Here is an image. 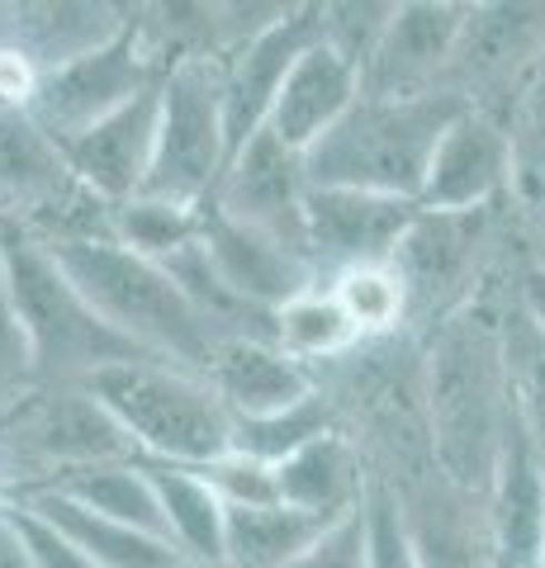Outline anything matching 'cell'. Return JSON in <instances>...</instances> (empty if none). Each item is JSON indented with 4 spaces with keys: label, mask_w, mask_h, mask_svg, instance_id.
I'll return each mask as SVG.
<instances>
[{
    "label": "cell",
    "mask_w": 545,
    "mask_h": 568,
    "mask_svg": "<svg viewBox=\"0 0 545 568\" xmlns=\"http://www.w3.org/2000/svg\"><path fill=\"white\" fill-rule=\"evenodd\" d=\"M503 298L488 290L470 308L451 313L446 323L417 336L427 446L446 484L470 497L488 493L507 417H513L503 355Z\"/></svg>",
    "instance_id": "cell-1"
},
{
    "label": "cell",
    "mask_w": 545,
    "mask_h": 568,
    "mask_svg": "<svg viewBox=\"0 0 545 568\" xmlns=\"http://www.w3.org/2000/svg\"><path fill=\"white\" fill-rule=\"evenodd\" d=\"M470 104L461 95H361L351 114L332 129L319 148L304 152L309 185H337V190H371L394 194V200H422L427 166L436 142L461 119Z\"/></svg>",
    "instance_id": "cell-2"
},
{
    "label": "cell",
    "mask_w": 545,
    "mask_h": 568,
    "mask_svg": "<svg viewBox=\"0 0 545 568\" xmlns=\"http://www.w3.org/2000/svg\"><path fill=\"white\" fill-rule=\"evenodd\" d=\"M67 280L85 294L104 323L119 336H129L133 346L181 369L204 375L214 361V332L200 323V313L190 308L181 284L166 275L162 261H148L129 252L119 242H43Z\"/></svg>",
    "instance_id": "cell-3"
},
{
    "label": "cell",
    "mask_w": 545,
    "mask_h": 568,
    "mask_svg": "<svg viewBox=\"0 0 545 568\" xmlns=\"http://www.w3.org/2000/svg\"><path fill=\"white\" fill-rule=\"evenodd\" d=\"M0 265H6V304L24 327L39 384H85L100 369L157 361L129 336H119L85 304L58 256L24 233H0Z\"/></svg>",
    "instance_id": "cell-4"
},
{
    "label": "cell",
    "mask_w": 545,
    "mask_h": 568,
    "mask_svg": "<svg viewBox=\"0 0 545 568\" xmlns=\"http://www.w3.org/2000/svg\"><path fill=\"white\" fill-rule=\"evenodd\" d=\"M110 413L133 450L162 465H214L233 450V417L204 375L166 361H129L81 384Z\"/></svg>",
    "instance_id": "cell-5"
},
{
    "label": "cell",
    "mask_w": 545,
    "mask_h": 568,
    "mask_svg": "<svg viewBox=\"0 0 545 568\" xmlns=\"http://www.w3.org/2000/svg\"><path fill=\"white\" fill-rule=\"evenodd\" d=\"M503 209H474V213L417 209L413 227L403 233L390 261L403 294H408V327H417V336L446 323L451 313L470 308L480 294H488Z\"/></svg>",
    "instance_id": "cell-6"
},
{
    "label": "cell",
    "mask_w": 545,
    "mask_h": 568,
    "mask_svg": "<svg viewBox=\"0 0 545 568\" xmlns=\"http://www.w3.org/2000/svg\"><path fill=\"white\" fill-rule=\"evenodd\" d=\"M223 85L219 58H181L162 77V114H157V152L143 194L171 204L204 209L228 171Z\"/></svg>",
    "instance_id": "cell-7"
},
{
    "label": "cell",
    "mask_w": 545,
    "mask_h": 568,
    "mask_svg": "<svg viewBox=\"0 0 545 568\" xmlns=\"http://www.w3.org/2000/svg\"><path fill=\"white\" fill-rule=\"evenodd\" d=\"M166 71H171V52L162 43V33L148 20V10H133L129 29L119 33L114 43L48 71L24 114L39 123L58 148H67V142L81 138L91 123L114 114L119 104H129L133 95L162 85Z\"/></svg>",
    "instance_id": "cell-8"
},
{
    "label": "cell",
    "mask_w": 545,
    "mask_h": 568,
    "mask_svg": "<svg viewBox=\"0 0 545 568\" xmlns=\"http://www.w3.org/2000/svg\"><path fill=\"white\" fill-rule=\"evenodd\" d=\"M541 58L545 6H507V0L503 6H465V29L451 52L442 91L461 95L470 110H484L503 123Z\"/></svg>",
    "instance_id": "cell-9"
},
{
    "label": "cell",
    "mask_w": 545,
    "mask_h": 568,
    "mask_svg": "<svg viewBox=\"0 0 545 568\" xmlns=\"http://www.w3.org/2000/svg\"><path fill=\"white\" fill-rule=\"evenodd\" d=\"M417 209L422 204L394 200V194L313 185L304 204V237L319 280L327 284L346 271H361V265H390Z\"/></svg>",
    "instance_id": "cell-10"
},
{
    "label": "cell",
    "mask_w": 545,
    "mask_h": 568,
    "mask_svg": "<svg viewBox=\"0 0 545 568\" xmlns=\"http://www.w3.org/2000/svg\"><path fill=\"white\" fill-rule=\"evenodd\" d=\"M323 39V6H290L271 29L219 58V85H223V129L228 152L252 142L275 110V95L285 85L290 67ZM233 162V156H228Z\"/></svg>",
    "instance_id": "cell-11"
},
{
    "label": "cell",
    "mask_w": 545,
    "mask_h": 568,
    "mask_svg": "<svg viewBox=\"0 0 545 568\" xmlns=\"http://www.w3.org/2000/svg\"><path fill=\"white\" fill-rule=\"evenodd\" d=\"M309 166L304 152L285 148L275 133L261 129L252 142H242L228 162L223 181L214 190V204L228 219L261 227V233L280 237L285 246L309 256V237H304V204H309Z\"/></svg>",
    "instance_id": "cell-12"
},
{
    "label": "cell",
    "mask_w": 545,
    "mask_h": 568,
    "mask_svg": "<svg viewBox=\"0 0 545 568\" xmlns=\"http://www.w3.org/2000/svg\"><path fill=\"white\" fill-rule=\"evenodd\" d=\"M422 209L432 213H474L513 204V142L507 129L484 114L465 110L436 142L427 185H422Z\"/></svg>",
    "instance_id": "cell-13"
},
{
    "label": "cell",
    "mask_w": 545,
    "mask_h": 568,
    "mask_svg": "<svg viewBox=\"0 0 545 568\" xmlns=\"http://www.w3.org/2000/svg\"><path fill=\"white\" fill-rule=\"evenodd\" d=\"M465 6H436V0H403L394 6V20L384 29L371 67H365V95H436L446 81L451 52L461 43Z\"/></svg>",
    "instance_id": "cell-14"
},
{
    "label": "cell",
    "mask_w": 545,
    "mask_h": 568,
    "mask_svg": "<svg viewBox=\"0 0 545 568\" xmlns=\"http://www.w3.org/2000/svg\"><path fill=\"white\" fill-rule=\"evenodd\" d=\"M200 246L228 290L256 308H266V313L285 308L290 298L313 290V284H323L304 252H294V246L261 233V227L228 219V213H219L214 204H204Z\"/></svg>",
    "instance_id": "cell-15"
},
{
    "label": "cell",
    "mask_w": 545,
    "mask_h": 568,
    "mask_svg": "<svg viewBox=\"0 0 545 568\" xmlns=\"http://www.w3.org/2000/svg\"><path fill=\"white\" fill-rule=\"evenodd\" d=\"M157 114H162V85L133 95L114 114L91 123L81 138H72L62 148L72 175L91 194H100L104 204L138 200L152 171V152H157Z\"/></svg>",
    "instance_id": "cell-16"
},
{
    "label": "cell",
    "mask_w": 545,
    "mask_h": 568,
    "mask_svg": "<svg viewBox=\"0 0 545 568\" xmlns=\"http://www.w3.org/2000/svg\"><path fill=\"white\" fill-rule=\"evenodd\" d=\"M484 517L494 536L498 564L507 568H545V465L526 436L517 413L507 417L503 450L484 493Z\"/></svg>",
    "instance_id": "cell-17"
},
{
    "label": "cell",
    "mask_w": 545,
    "mask_h": 568,
    "mask_svg": "<svg viewBox=\"0 0 545 568\" xmlns=\"http://www.w3.org/2000/svg\"><path fill=\"white\" fill-rule=\"evenodd\" d=\"M77 175L62 148L20 110H0V233H39L72 194Z\"/></svg>",
    "instance_id": "cell-18"
},
{
    "label": "cell",
    "mask_w": 545,
    "mask_h": 568,
    "mask_svg": "<svg viewBox=\"0 0 545 568\" xmlns=\"http://www.w3.org/2000/svg\"><path fill=\"white\" fill-rule=\"evenodd\" d=\"M204 379L228 407V417H271L319 394V369L294 361L290 351H280V342H266V336L219 342Z\"/></svg>",
    "instance_id": "cell-19"
},
{
    "label": "cell",
    "mask_w": 545,
    "mask_h": 568,
    "mask_svg": "<svg viewBox=\"0 0 545 568\" xmlns=\"http://www.w3.org/2000/svg\"><path fill=\"white\" fill-rule=\"evenodd\" d=\"M361 95H365L361 71L337 48H327L319 39L290 67V77L275 95V110L266 119V133H275L294 152H309L351 114V104Z\"/></svg>",
    "instance_id": "cell-20"
},
{
    "label": "cell",
    "mask_w": 545,
    "mask_h": 568,
    "mask_svg": "<svg viewBox=\"0 0 545 568\" xmlns=\"http://www.w3.org/2000/svg\"><path fill=\"white\" fill-rule=\"evenodd\" d=\"M129 6H95V0H43V6H6V43L48 77L67 62L114 43L129 29Z\"/></svg>",
    "instance_id": "cell-21"
},
{
    "label": "cell",
    "mask_w": 545,
    "mask_h": 568,
    "mask_svg": "<svg viewBox=\"0 0 545 568\" xmlns=\"http://www.w3.org/2000/svg\"><path fill=\"white\" fill-rule=\"evenodd\" d=\"M275 488H280V503L285 507H299L323 521H342L356 507H365L371 465H365L356 440L337 426V432L309 440L285 465H275Z\"/></svg>",
    "instance_id": "cell-22"
},
{
    "label": "cell",
    "mask_w": 545,
    "mask_h": 568,
    "mask_svg": "<svg viewBox=\"0 0 545 568\" xmlns=\"http://www.w3.org/2000/svg\"><path fill=\"white\" fill-rule=\"evenodd\" d=\"M14 507L43 517L48 526H58L67 540H72L85 559H95L100 568H181V549L162 536H148V530H133L124 521H110L100 511L72 503V497L52 493V488H20L10 493Z\"/></svg>",
    "instance_id": "cell-23"
},
{
    "label": "cell",
    "mask_w": 545,
    "mask_h": 568,
    "mask_svg": "<svg viewBox=\"0 0 545 568\" xmlns=\"http://www.w3.org/2000/svg\"><path fill=\"white\" fill-rule=\"evenodd\" d=\"M143 469L152 478V493H157V503H162L166 536L175 549H181V559L195 564V568H223L228 507L219 503V493L209 488V478L200 469H185V465H162V459H143Z\"/></svg>",
    "instance_id": "cell-24"
},
{
    "label": "cell",
    "mask_w": 545,
    "mask_h": 568,
    "mask_svg": "<svg viewBox=\"0 0 545 568\" xmlns=\"http://www.w3.org/2000/svg\"><path fill=\"white\" fill-rule=\"evenodd\" d=\"M39 488H52L72 503L100 511L110 521H124L133 530H148V536H166V521H162V503L152 493V478L143 469V459H104V465H85V469H67L58 478H48Z\"/></svg>",
    "instance_id": "cell-25"
},
{
    "label": "cell",
    "mask_w": 545,
    "mask_h": 568,
    "mask_svg": "<svg viewBox=\"0 0 545 568\" xmlns=\"http://www.w3.org/2000/svg\"><path fill=\"white\" fill-rule=\"evenodd\" d=\"M332 521L309 517L299 507H228L223 530V568H290Z\"/></svg>",
    "instance_id": "cell-26"
},
{
    "label": "cell",
    "mask_w": 545,
    "mask_h": 568,
    "mask_svg": "<svg viewBox=\"0 0 545 568\" xmlns=\"http://www.w3.org/2000/svg\"><path fill=\"white\" fill-rule=\"evenodd\" d=\"M275 342H280V351H290L294 361H304L309 369H327V365H337L342 355L365 346L327 284H313V290L290 298L285 308H275Z\"/></svg>",
    "instance_id": "cell-27"
},
{
    "label": "cell",
    "mask_w": 545,
    "mask_h": 568,
    "mask_svg": "<svg viewBox=\"0 0 545 568\" xmlns=\"http://www.w3.org/2000/svg\"><path fill=\"white\" fill-rule=\"evenodd\" d=\"M342 417L332 398L313 394L299 407H285V413H271V417H233V450L248 455V459H261V465H285L290 455H299L309 440H319L327 432H337Z\"/></svg>",
    "instance_id": "cell-28"
},
{
    "label": "cell",
    "mask_w": 545,
    "mask_h": 568,
    "mask_svg": "<svg viewBox=\"0 0 545 568\" xmlns=\"http://www.w3.org/2000/svg\"><path fill=\"white\" fill-rule=\"evenodd\" d=\"M503 355H507V388H513V413L526 426L532 446L545 465V342L513 304V290L503 298Z\"/></svg>",
    "instance_id": "cell-29"
},
{
    "label": "cell",
    "mask_w": 545,
    "mask_h": 568,
    "mask_svg": "<svg viewBox=\"0 0 545 568\" xmlns=\"http://www.w3.org/2000/svg\"><path fill=\"white\" fill-rule=\"evenodd\" d=\"M327 290L337 294L361 342H390V336L408 332V294H403L394 265H361V271L327 280Z\"/></svg>",
    "instance_id": "cell-30"
},
{
    "label": "cell",
    "mask_w": 545,
    "mask_h": 568,
    "mask_svg": "<svg viewBox=\"0 0 545 568\" xmlns=\"http://www.w3.org/2000/svg\"><path fill=\"white\" fill-rule=\"evenodd\" d=\"M503 129L513 142V204L532 213L545 200V58L517 91Z\"/></svg>",
    "instance_id": "cell-31"
},
{
    "label": "cell",
    "mask_w": 545,
    "mask_h": 568,
    "mask_svg": "<svg viewBox=\"0 0 545 568\" xmlns=\"http://www.w3.org/2000/svg\"><path fill=\"white\" fill-rule=\"evenodd\" d=\"M204 227V209L190 204H171V200H152L138 194L129 204H114V242L129 252L148 256V261H166L181 246H190Z\"/></svg>",
    "instance_id": "cell-32"
},
{
    "label": "cell",
    "mask_w": 545,
    "mask_h": 568,
    "mask_svg": "<svg viewBox=\"0 0 545 568\" xmlns=\"http://www.w3.org/2000/svg\"><path fill=\"white\" fill-rule=\"evenodd\" d=\"M394 20V6H375V0H342V6H323V43L337 48L342 58L365 77L384 29Z\"/></svg>",
    "instance_id": "cell-33"
},
{
    "label": "cell",
    "mask_w": 545,
    "mask_h": 568,
    "mask_svg": "<svg viewBox=\"0 0 545 568\" xmlns=\"http://www.w3.org/2000/svg\"><path fill=\"white\" fill-rule=\"evenodd\" d=\"M200 474L209 478V488L219 493L223 507H266V503H280L275 469L261 465V459L238 455V450L219 455L214 465H200Z\"/></svg>",
    "instance_id": "cell-34"
},
{
    "label": "cell",
    "mask_w": 545,
    "mask_h": 568,
    "mask_svg": "<svg viewBox=\"0 0 545 568\" xmlns=\"http://www.w3.org/2000/svg\"><path fill=\"white\" fill-rule=\"evenodd\" d=\"M365 521H371V568H417L398 497L375 474H371V493H365Z\"/></svg>",
    "instance_id": "cell-35"
},
{
    "label": "cell",
    "mask_w": 545,
    "mask_h": 568,
    "mask_svg": "<svg viewBox=\"0 0 545 568\" xmlns=\"http://www.w3.org/2000/svg\"><path fill=\"white\" fill-rule=\"evenodd\" d=\"M290 568H371V521H365V507L332 521Z\"/></svg>",
    "instance_id": "cell-36"
},
{
    "label": "cell",
    "mask_w": 545,
    "mask_h": 568,
    "mask_svg": "<svg viewBox=\"0 0 545 568\" xmlns=\"http://www.w3.org/2000/svg\"><path fill=\"white\" fill-rule=\"evenodd\" d=\"M33 388H39V369H33V351L24 342V327L14 323L10 304H0V422H6Z\"/></svg>",
    "instance_id": "cell-37"
},
{
    "label": "cell",
    "mask_w": 545,
    "mask_h": 568,
    "mask_svg": "<svg viewBox=\"0 0 545 568\" xmlns=\"http://www.w3.org/2000/svg\"><path fill=\"white\" fill-rule=\"evenodd\" d=\"M6 511H10V521L20 526V536H24V545L33 549V564H39V568H100L95 559H85L58 526H48L43 517H33V511L14 507V503H10Z\"/></svg>",
    "instance_id": "cell-38"
},
{
    "label": "cell",
    "mask_w": 545,
    "mask_h": 568,
    "mask_svg": "<svg viewBox=\"0 0 545 568\" xmlns=\"http://www.w3.org/2000/svg\"><path fill=\"white\" fill-rule=\"evenodd\" d=\"M513 304H517V313L536 327V336L545 342V271H541V265L517 261V271H513Z\"/></svg>",
    "instance_id": "cell-39"
},
{
    "label": "cell",
    "mask_w": 545,
    "mask_h": 568,
    "mask_svg": "<svg viewBox=\"0 0 545 568\" xmlns=\"http://www.w3.org/2000/svg\"><path fill=\"white\" fill-rule=\"evenodd\" d=\"M0 568H39L33 564V549L20 536V526L10 521V511H0Z\"/></svg>",
    "instance_id": "cell-40"
},
{
    "label": "cell",
    "mask_w": 545,
    "mask_h": 568,
    "mask_svg": "<svg viewBox=\"0 0 545 568\" xmlns=\"http://www.w3.org/2000/svg\"><path fill=\"white\" fill-rule=\"evenodd\" d=\"M522 261H532L545 271V200L532 209V213H522Z\"/></svg>",
    "instance_id": "cell-41"
},
{
    "label": "cell",
    "mask_w": 545,
    "mask_h": 568,
    "mask_svg": "<svg viewBox=\"0 0 545 568\" xmlns=\"http://www.w3.org/2000/svg\"><path fill=\"white\" fill-rule=\"evenodd\" d=\"M10 507V488H6V478H0V511Z\"/></svg>",
    "instance_id": "cell-42"
},
{
    "label": "cell",
    "mask_w": 545,
    "mask_h": 568,
    "mask_svg": "<svg viewBox=\"0 0 545 568\" xmlns=\"http://www.w3.org/2000/svg\"><path fill=\"white\" fill-rule=\"evenodd\" d=\"M0 304H6V265H0Z\"/></svg>",
    "instance_id": "cell-43"
},
{
    "label": "cell",
    "mask_w": 545,
    "mask_h": 568,
    "mask_svg": "<svg viewBox=\"0 0 545 568\" xmlns=\"http://www.w3.org/2000/svg\"><path fill=\"white\" fill-rule=\"evenodd\" d=\"M0 43H6V6H0Z\"/></svg>",
    "instance_id": "cell-44"
},
{
    "label": "cell",
    "mask_w": 545,
    "mask_h": 568,
    "mask_svg": "<svg viewBox=\"0 0 545 568\" xmlns=\"http://www.w3.org/2000/svg\"><path fill=\"white\" fill-rule=\"evenodd\" d=\"M181 568H195V564H181Z\"/></svg>",
    "instance_id": "cell-45"
},
{
    "label": "cell",
    "mask_w": 545,
    "mask_h": 568,
    "mask_svg": "<svg viewBox=\"0 0 545 568\" xmlns=\"http://www.w3.org/2000/svg\"><path fill=\"white\" fill-rule=\"evenodd\" d=\"M498 568H507V564H498Z\"/></svg>",
    "instance_id": "cell-46"
}]
</instances>
